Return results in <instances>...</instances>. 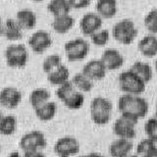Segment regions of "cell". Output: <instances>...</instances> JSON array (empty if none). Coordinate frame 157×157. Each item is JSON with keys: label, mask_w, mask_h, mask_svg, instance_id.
Returning a JSON list of instances; mask_svg holds the SVG:
<instances>
[{"label": "cell", "mask_w": 157, "mask_h": 157, "mask_svg": "<svg viewBox=\"0 0 157 157\" xmlns=\"http://www.w3.org/2000/svg\"><path fill=\"white\" fill-rule=\"evenodd\" d=\"M137 49L142 56L153 58L157 56V36L155 34H147L137 43Z\"/></svg>", "instance_id": "cell-15"}, {"label": "cell", "mask_w": 157, "mask_h": 157, "mask_svg": "<svg viewBox=\"0 0 157 157\" xmlns=\"http://www.w3.org/2000/svg\"><path fill=\"white\" fill-rule=\"evenodd\" d=\"M33 1H34V2H41V1H43V0H33Z\"/></svg>", "instance_id": "cell-44"}, {"label": "cell", "mask_w": 157, "mask_h": 157, "mask_svg": "<svg viewBox=\"0 0 157 157\" xmlns=\"http://www.w3.org/2000/svg\"><path fill=\"white\" fill-rule=\"evenodd\" d=\"M47 81L52 86H60L62 83L70 81V71L69 69L61 64L56 69L47 74Z\"/></svg>", "instance_id": "cell-20"}, {"label": "cell", "mask_w": 157, "mask_h": 157, "mask_svg": "<svg viewBox=\"0 0 157 157\" xmlns=\"http://www.w3.org/2000/svg\"><path fill=\"white\" fill-rule=\"evenodd\" d=\"M151 140V156L157 157V137Z\"/></svg>", "instance_id": "cell-37"}, {"label": "cell", "mask_w": 157, "mask_h": 157, "mask_svg": "<svg viewBox=\"0 0 157 157\" xmlns=\"http://www.w3.org/2000/svg\"><path fill=\"white\" fill-rule=\"evenodd\" d=\"M95 10L103 20L112 19L118 11L117 0H97Z\"/></svg>", "instance_id": "cell-18"}, {"label": "cell", "mask_w": 157, "mask_h": 157, "mask_svg": "<svg viewBox=\"0 0 157 157\" xmlns=\"http://www.w3.org/2000/svg\"><path fill=\"white\" fill-rule=\"evenodd\" d=\"M144 132L149 139L157 137V116L152 117L145 122Z\"/></svg>", "instance_id": "cell-33"}, {"label": "cell", "mask_w": 157, "mask_h": 157, "mask_svg": "<svg viewBox=\"0 0 157 157\" xmlns=\"http://www.w3.org/2000/svg\"><path fill=\"white\" fill-rule=\"evenodd\" d=\"M144 23L150 33L157 34V9H152L145 15Z\"/></svg>", "instance_id": "cell-31"}, {"label": "cell", "mask_w": 157, "mask_h": 157, "mask_svg": "<svg viewBox=\"0 0 157 157\" xmlns=\"http://www.w3.org/2000/svg\"><path fill=\"white\" fill-rule=\"evenodd\" d=\"M16 20L23 29H32L36 26V15L29 9L20 10L16 14Z\"/></svg>", "instance_id": "cell-21"}, {"label": "cell", "mask_w": 157, "mask_h": 157, "mask_svg": "<svg viewBox=\"0 0 157 157\" xmlns=\"http://www.w3.org/2000/svg\"><path fill=\"white\" fill-rule=\"evenodd\" d=\"M90 37L92 44H94L95 46H98V47H103L110 40V33L108 29H100L99 31L94 33Z\"/></svg>", "instance_id": "cell-29"}, {"label": "cell", "mask_w": 157, "mask_h": 157, "mask_svg": "<svg viewBox=\"0 0 157 157\" xmlns=\"http://www.w3.org/2000/svg\"><path fill=\"white\" fill-rule=\"evenodd\" d=\"M87 157H106L104 155H102L100 153H95V152H92V153H90V154H86Z\"/></svg>", "instance_id": "cell-39"}, {"label": "cell", "mask_w": 157, "mask_h": 157, "mask_svg": "<svg viewBox=\"0 0 157 157\" xmlns=\"http://www.w3.org/2000/svg\"><path fill=\"white\" fill-rule=\"evenodd\" d=\"M113 105L109 99L98 96L93 98L90 103V117L94 124L104 126L110 122Z\"/></svg>", "instance_id": "cell-2"}, {"label": "cell", "mask_w": 157, "mask_h": 157, "mask_svg": "<svg viewBox=\"0 0 157 157\" xmlns=\"http://www.w3.org/2000/svg\"><path fill=\"white\" fill-rule=\"evenodd\" d=\"M156 116H157V103H156Z\"/></svg>", "instance_id": "cell-47"}, {"label": "cell", "mask_w": 157, "mask_h": 157, "mask_svg": "<svg viewBox=\"0 0 157 157\" xmlns=\"http://www.w3.org/2000/svg\"><path fill=\"white\" fill-rule=\"evenodd\" d=\"M77 88L74 86V83L72 82V81H68L66 82L62 83V85L58 86L57 90H56V95L57 97L60 99L62 102L66 99V98L72 94V93L75 91Z\"/></svg>", "instance_id": "cell-32"}, {"label": "cell", "mask_w": 157, "mask_h": 157, "mask_svg": "<svg viewBox=\"0 0 157 157\" xmlns=\"http://www.w3.org/2000/svg\"><path fill=\"white\" fill-rule=\"evenodd\" d=\"M107 71L108 70L101 59H91L83 66L82 72L94 82L104 78Z\"/></svg>", "instance_id": "cell-13"}, {"label": "cell", "mask_w": 157, "mask_h": 157, "mask_svg": "<svg viewBox=\"0 0 157 157\" xmlns=\"http://www.w3.org/2000/svg\"><path fill=\"white\" fill-rule=\"evenodd\" d=\"M148 102L137 94H123L118 100V109L121 114L140 119L148 113Z\"/></svg>", "instance_id": "cell-1"}, {"label": "cell", "mask_w": 157, "mask_h": 157, "mask_svg": "<svg viewBox=\"0 0 157 157\" xmlns=\"http://www.w3.org/2000/svg\"><path fill=\"white\" fill-rule=\"evenodd\" d=\"M154 67H155V70L157 71V59L155 60V64H154Z\"/></svg>", "instance_id": "cell-43"}, {"label": "cell", "mask_w": 157, "mask_h": 157, "mask_svg": "<svg viewBox=\"0 0 157 157\" xmlns=\"http://www.w3.org/2000/svg\"><path fill=\"white\" fill-rule=\"evenodd\" d=\"M7 157H23L21 154L19 153L18 151H13V152H11Z\"/></svg>", "instance_id": "cell-38"}, {"label": "cell", "mask_w": 157, "mask_h": 157, "mask_svg": "<svg viewBox=\"0 0 157 157\" xmlns=\"http://www.w3.org/2000/svg\"><path fill=\"white\" fill-rule=\"evenodd\" d=\"M17 130V118L14 115H6L0 123V134L2 136H12Z\"/></svg>", "instance_id": "cell-28"}, {"label": "cell", "mask_w": 157, "mask_h": 157, "mask_svg": "<svg viewBox=\"0 0 157 157\" xmlns=\"http://www.w3.org/2000/svg\"><path fill=\"white\" fill-rule=\"evenodd\" d=\"M134 144L131 140L118 137L109 146V153L112 157H125L131 154Z\"/></svg>", "instance_id": "cell-16"}, {"label": "cell", "mask_w": 157, "mask_h": 157, "mask_svg": "<svg viewBox=\"0 0 157 157\" xmlns=\"http://www.w3.org/2000/svg\"><path fill=\"white\" fill-rule=\"evenodd\" d=\"M23 157H45L41 150H33V151H25Z\"/></svg>", "instance_id": "cell-36"}, {"label": "cell", "mask_w": 157, "mask_h": 157, "mask_svg": "<svg viewBox=\"0 0 157 157\" xmlns=\"http://www.w3.org/2000/svg\"><path fill=\"white\" fill-rule=\"evenodd\" d=\"M80 144L73 136H64L54 144V152L59 157H71L78 153Z\"/></svg>", "instance_id": "cell-9"}, {"label": "cell", "mask_w": 157, "mask_h": 157, "mask_svg": "<svg viewBox=\"0 0 157 157\" xmlns=\"http://www.w3.org/2000/svg\"><path fill=\"white\" fill-rule=\"evenodd\" d=\"M140 157H152V156H149V155H144V156H140Z\"/></svg>", "instance_id": "cell-45"}, {"label": "cell", "mask_w": 157, "mask_h": 157, "mask_svg": "<svg viewBox=\"0 0 157 157\" xmlns=\"http://www.w3.org/2000/svg\"><path fill=\"white\" fill-rule=\"evenodd\" d=\"M78 157H87V155H81V156H78Z\"/></svg>", "instance_id": "cell-46"}, {"label": "cell", "mask_w": 157, "mask_h": 157, "mask_svg": "<svg viewBox=\"0 0 157 157\" xmlns=\"http://www.w3.org/2000/svg\"><path fill=\"white\" fill-rule=\"evenodd\" d=\"M71 81L77 90L78 91H82V93L90 92L93 88V81L82 72L75 74Z\"/></svg>", "instance_id": "cell-26"}, {"label": "cell", "mask_w": 157, "mask_h": 157, "mask_svg": "<svg viewBox=\"0 0 157 157\" xmlns=\"http://www.w3.org/2000/svg\"><path fill=\"white\" fill-rule=\"evenodd\" d=\"M130 69L135 74H136V75L146 83L149 82L151 81L152 77H153V70H152V67L146 62L136 61L132 64Z\"/></svg>", "instance_id": "cell-24"}, {"label": "cell", "mask_w": 157, "mask_h": 157, "mask_svg": "<svg viewBox=\"0 0 157 157\" xmlns=\"http://www.w3.org/2000/svg\"><path fill=\"white\" fill-rule=\"evenodd\" d=\"M112 36L123 45H130L137 36V29L135 23L130 19H123L114 25Z\"/></svg>", "instance_id": "cell-3"}, {"label": "cell", "mask_w": 157, "mask_h": 157, "mask_svg": "<svg viewBox=\"0 0 157 157\" xmlns=\"http://www.w3.org/2000/svg\"><path fill=\"white\" fill-rule=\"evenodd\" d=\"M125 157H140L139 155H132V154H129V155H127V156H125Z\"/></svg>", "instance_id": "cell-42"}, {"label": "cell", "mask_w": 157, "mask_h": 157, "mask_svg": "<svg viewBox=\"0 0 157 157\" xmlns=\"http://www.w3.org/2000/svg\"><path fill=\"white\" fill-rule=\"evenodd\" d=\"M66 57L71 62H78L86 59L90 53V46L86 39L78 37L69 40L64 46Z\"/></svg>", "instance_id": "cell-7"}, {"label": "cell", "mask_w": 157, "mask_h": 157, "mask_svg": "<svg viewBox=\"0 0 157 157\" xmlns=\"http://www.w3.org/2000/svg\"><path fill=\"white\" fill-rule=\"evenodd\" d=\"M3 117H4V115H3V113L0 111V123H1V121H2V119H3Z\"/></svg>", "instance_id": "cell-41"}, {"label": "cell", "mask_w": 157, "mask_h": 157, "mask_svg": "<svg viewBox=\"0 0 157 157\" xmlns=\"http://www.w3.org/2000/svg\"><path fill=\"white\" fill-rule=\"evenodd\" d=\"M3 29H4V23L2 22V19L0 18V36H3Z\"/></svg>", "instance_id": "cell-40"}, {"label": "cell", "mask_w": 157, "mask_h": 157, "mask_svg": "<svg viewBox=\"0 0 157 157\" xmlns=\"http://www.w3.org/2000/svg\"><path fill=\"white\" fill-rule=\"evenodd\" d=\"M47 141L45 136L40 131H32L24 135L20 140V147L25 151L41 150L45 148Z\"/></svg>", "instance_id": "cell-8"}, {"label": "cell", "mask_w": 157, "mask_h": 157, "mask_svg": "<svg viewBox=\"0 0 157 157\" xmlns=\"http://www.w3.org/2000/svg\"><path fill=\"white\" fill-rule=\"evenodd\" d=\"M62 64L61 57L58 54H50L48 55L42 62V70L44 73H50L54 69H56L58 66Z\"/></svg>", "instance_id": "cell-30"}, {"label": "cell", "mask_w": 157, "mask_h": 157, "mask_svg": "<svg viewBox=\"0 0 157 157\" xmlns=\"http://www.w3.org/2000/svg\"><path fill=\"white\" fill-rule=\"evenodd\" d=\"M51 97L50 92H49L46 88H43V87H38L33 90L31 94H29V103H31L32 107L33 109L36 108L41 106L44 103H46L49 101Z\"/></svg>", "instance_id": "cell-25"}, {"label": "cell", "mask_w": 157, "mask_h": 157, "mask_svg": "<svg viewBox=\"0 0 157 157\" xmlns=\"http://www.w3.org/2000/svg\"><path fill=\"white\" fill-rule=\"evenodd\" d=\"M6 64L10 68L21 69L27 65L29 60V52L24 44H11L4 52Z\"/></svg>", "instance_id": "cell-5"}, {"label": "cell", "mask_w": 157, "mask_h": 157, "mask_svg": "<svg viewBox=\"0 0 157 157\" xmlns=\"http://www.w3.org/2000/svg\"><path fill=\"white\" fill-rule=\"evenodd\" d=\"M3 36L7 40L17 41L23 36V29L16 19H7L4 23Z\"/></svg>", "instance_id": "cell-19"}, {"label": "cell", "mask_w": 157, "mask_h": 157, "mask_svg": "<svg viewBox=\"0 0 157 157\" xmlns=\"http://www.w3.org/2000/svg\"><path fill=\"white\" fill-rule=\"evenodd\" d=\"M136 153L139 156H151V140L149 137L140 140V142L136 146Z\"/></svg>", "instance_id": "cell-34"}, {"label": "cell", "mask_w": 157, "mask_h": 157, "mask_svg": "<svg viewBox=\"0 0 157 157\" xmlns=\"http://www.w3.org/2000/svg\"><path fill=\"white\" fill-rule=\"evenodd\" d=\"M53 31L59 34H65L70 32L75 26V19L70 14L61 15V16L54 17L51 24Z\"/></svg>", "instance_id": "cell-17"}, {"label": "cell", "mask_w": 157, "mask_h": 157, "mask_svg": "<svg viewBox=\"0 0 157 157\" xmlns=\"http://www.w3.org/2000/svg\"><path fill=\"white\" fill-rule=\"evenodd\" d=\"M22 100V93L18 88L6 86L0 91V105L7 109H15Z\"/></svg>", "instance_id": "cell-12"}, {"label": "cell", "mask_w": 157, "mask_h": 157, "mask_svg": "<svg viewBox=\"0 0 157 157\" xmlns=\"http://www.w3.org/2000/svg\"><path fill=\"white\" fill-rule=\"evenodd\" d=\"M139 119L129 115L121 114V116L114 122L113 132L121 139L132 140L136 136V125Z\"/></svg>", "instance_id": "cell-6"}, {"label": "cell", "mask_w": 157, "mask_h": 157, "mask_svg": "<svg viewBox=\"0 0 157 157\" xmlns=\"http://www.w3.org/2000/svg\"><path fill=\"white\" fill-rule=\"evenodd\" d=\"M83 103H85V95L82 91H78V90H76L63 101V104L71 110L81 109L83 106Z\"/></svg>", "instance_id": "cell-27"}, {"label": "cell", "mask_w": 157, "mask_h": 157, "mask_svg": "<svg viewBox=\"0 0 157 157\" xmlns=\"http://www.w3.org/2000/svg\"><path fill=\"white\" fill-rule=\"evenodd\" d=\"M29 46L32 50L36 54H42L51 46L52 38L49 33L46 31L39 29L33 33L29 38Z\"/></svg>", "instance_id": "cell-10"}, {"label": "cell", "mask_w": 157, "mask_h": 157, "mask_svg": "<svg viewBox=\"0 0 157 157\" xmlns=\"http://www.w3.org/2000/svg\"><path fill=\"white\" fill-rule=\"evenodd\" d=\"M119 86L121 90L127 94H137L140 95L144 93L146 87V82H144L141 78L132 72L131 69L128 71H124L120 74Z\"/></svg>", "instance_id": "cell-4"}, {"label": "cell", "mask_w": 157, "mask_h": 157, "mask_svg": "<svg viewBox=\"0 0 157 157\" xmlns=\"http://www.w3.org/2000/svg\"><path fill=\"white\" fill-rule=\"evenodd\" d=\"M103 19L97 13L90 12L83 15L80 21V29L86 36H91L93 33L102 29Z\"/></svg>", "instance_id": "cell-11"}, {"label": "cell", "mask_w": 157, "mask_h": 157, "mask_svg": "<svg viewBox=\"0 0 157 157\" xmlns=\"http://www.w3.org/2000/svg\"><path fill=\"white\" fill-rule=\"evenodd\" d=\"M72 9H85L90 6L91 0H69Z\"/></svg>", "instance_id": "cell-35"}, {"label": "cell", "mask_w": 157, "mask_h": 157, "mask_svg": "<svg viewBox=\"0 0 157 157\" xmlns=\"http://www.w3.org/2000/svg\"><path fill=\"white\" fill-rule=\"evenodd\" d=\"M34 113L37 119L43 122H47L52 120L55 117L57 113V105L55 102L53 101H48L44 103L41 106H39L34 109Z\"/></svg>", "instance_id": "cell-22"}, {"label": "cell", "mask_w": 157, "mask_h": 157, "mask_svg": "<svg viewBox=\"0 0 157 157\" xmlns=\"http://www.w3.org/2000/svg\"><path fill=\"white\" fill-rule=\"evenodd\" d=\"M0 152H1V145H0Z\"/></svg>", "instance_id": "cell-48"}, {"label": "cell", "mask_w": 157, "mask_h": 157, "mask_svg": "<svg viewBox=\"0 0 157 157\" xmlns=\"http://www.w3.org/2000/svg\"><path fill=\"white\" fill-rule=\"evenodd\" d=\"M47 10L53 17L70 14L72 7L69 0H50L47 5Z\"/></svg>", "instance_id": "cell-23"}, {"label": "cell", "mask_w": 157, "mask_h": 157, "mask_svg": "<svg viewBox=\"0 0 157 157\" xmlns=\"http://www.w3.org/2000/svg\"><path fill=\"white\" fill-rule=\"evenodd\" d=\"M101 60L108 71H116L124 65L125 59L119 50L115 48H108L101 55Z\"/></svg>", "instance_id": "cell-14"}]
</instances>
